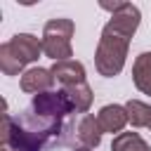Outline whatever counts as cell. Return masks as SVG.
<instances>
[{
    "label": "cell",
    "mask_w": 151,
    "mask_h": 151,
    "mask_svg": "<svg viewBox=\"0 0 151 151\" xmlns=\"http://www.w3.org/2000/svg\"><path fill=\"white\" fill-rule=\"evenodd\" d=\"M139 19H142V12L132 2H123L111 14L109 24L101 31L97 52H94V66L101 76L113 78L123 71L127 47H130V38L139 28Z\"/></svg>",
    "instance_id": "cell-1"
},
{
    "label": "cell",
    "mask_w": 151,
    "mask_h": 151,
    "mask_svg": "<svg viewBox=\"0 0 151 151\" xmlns=\"http://www.w3.org/2000/svg\"><path fill=\"white\" fill-rule=\"evenodd\" d=\"M73 21L66 17L50 19L42 28V52L54 61H68L73 57L71 38H73Z\"/></svg>",
    "instance_id": "cell-2"
},
{
    "label": "cell",
    "mask_w": 151,
    "mask_h": 151,
    "mask_svg": "<svg viewBox=\"0 0 151 151\" xmlns=\"http://www.w3.org/2000/svg\"><path fill=\"white\" fill-rule=\"evenodd\" d=\"M5 45H7V50L12 52V57H14L21 66L35 61V59L40 57V52H42V40H38V38L31 35V33H17V35H12Z\"/></svg>",
    "instance_id": "cell-3"
},
{
    "label": "cell",
    "mask_w": 151,
    "mask_h": 151,
    "mask_svg": "<svg viewBox=\"0 0 151 151\" xmlns=\"http://www.w3.org/2000/svg\"><path fill=\"white\" fill-rule=\"evenodd\" d=\"M21 90L26 94H42V92H50L52 85H54V76L50 68H40V66H33L28 71L21 73Z\"/></svg>",
    "instance_id": "cell-4"
},
{
    "label": "cell",
    "mask_w": 151,
    "mask_h": 151,
    "mask_svg": "<svg viewBox=\"0 0 151 151\" xmlns=\"http://www.w3.org/2000/svg\"><path fill=\"white\" fill-rule=\"evenodd\" d=\"M52 76H54V83H59L61 87H73V85H80L85 83V66L76 59H68V61H54L52 64Z\"/></svg>",
    "instance_id": "cell-5"
},
{
    "label": "cell",
    "mask_w": 151,
    "mask_h": 151,
    "mask_svg": "<svg viewBox=\"0 0 151 151\" xmlns=\"http://www.w3.org/2000/svg\"><path fill=\"white\" fill-rule=\"evenodd\" d=\"M97 120H99V127H101L104 132H111V134H113V132L120 134L123 127L130 123L125 106H118V104H106V106L97 113Z\"/></svg>",
    "instance_id": "cell-6"
},
{
    "label": "cell",
    "mask_w": 151,
    "mask_h": 151,
    "mask_svg": "<svg viewBox=\"0 0 151 151\" xmlns=\"http://www.w3.org/2000/svg\"><path fill=\"white\" fill-rule=\"evenodd\" d=\"M101 134H104V130L99 127V120H97L94 116H90V113H85V116L78 120V125H76V139H78L83 146H87V149L99 146Z\"/></svg>",
    "instance_id": "cell-7"
},
{
    "label": "cell",
    "mask_w": 151,
    "mask_h": 151,
    "mask_svg": "<svg viewBox=\"0 0 151 151\" xmlns=\"http://www.w3.org/2000/svg\"><path fill=\"white\" fill-rule=\"evenodd\" d=\"M134 87L144 94H151V52H142L132 64Z\"/></svg>",
    "instance_id": "cell-8"
},
{
    "label": "cell",
    "mask_w": 151,
    "mask_h": 151,
    "mask_svg": "<svg viewBox=\"0 0 151 151\" xmlns=\"http://www.w3.org/2000/svg\"><path fill=\"white\" fill-rule=\"evenodd\" d=\"M61 90L66 92V97H68V101H71V106H73L76 113H87V111H90L94 94H92V87H90L87 83L73 85V87H61Z\"/></svg>",
    "instance_id": "cell-9"
},
{
    "label": "cell",
    "mask_w": 151,
    "mask_h": 151,
    "mask_svg": "<svg viewBox=\"0 0 151 151\" xmlns=\"http://www.w3.org/2000/svg\"><path fill=\"white\" fill-rule=\"evenodd\" d=\"M127 111V120L132 123V127H151V106L139 101V99H130L125 104Z\"/></svg>",
    "instance_id": "cell-10"
},
{
    "label": "cell",
    "mask_w": 151,
    "mask_h": 151,
    "mask_svg": "<svg viewBox=\"0 0 151 151\" xmlns=\"http://www.w3.org/2000/svg\"><path fill=\"white\" fill-rule=\"evenodd\" d=\"M111 151H151L137 132H120L111 142Z\"/></svg>",
    "instance_id": "cell-11"
},
{
    "label": "cell",
    "mask_w": 151,
    "mask_h": 151,
    "mask_svg": "<svg viewBox=\"0 0 151 151\" xmlns=\"http://www.w3.org/2000/svg\"><path fill=\"white\" fill-rule=\"evenodd\" d=\"M0 68H2V73H5V76H19V71L24 68V66L12 57V52L7 50V45H5V42L0 45Z\"/></svg>",
    "instance_id": "cell-12"
},
{
    "label": "cell",
    "mask_w": 151,
    "mask_h": 151,
    "mask_svg": "<svg viewBox=\"0 0 151 151\" xmlns=\"http://www.w3.org/2000/svg\"><path fill=\"white\" fill-rule=\"evenodd\" d=\"M73 151H92V149H87V146H76Z\"/></svg>",
    "instance_id": "cell-13"
},
{
    "label": "cell",
    "mask_w": 151,
    "mask_h": 151,
    "mask_svg": "<svg viewBox=\"0 0 151 151\" xmlns=\"http://www.w3.org/2000/svg\"><path fill=\"white\" fill-rule=\"evenodd\" d=\"M2 151H9V149H2Z\"/></svg>",
    "instance_id": "cell-14"
},
{
    "label": "cell",
    "mask_w": 151,
    "mask_h": 151,
    "mask_svg": "<svg viewBox=\"0 0 151 151\" xmlns=\"http://www.w3.org/2000/svg\"><path fill=\"white\" fill-rule=\"evenodd\" d=\"M149 130H151V127H149Z\"/></svg>",
    "instance_id": "cell-15"
}]
</instances>
